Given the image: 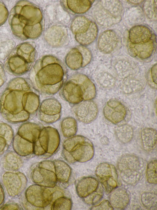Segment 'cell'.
<instances>
[{
	"label": "cell",
	"instance_id": "1",
	"mask_svg": "<svg viewBox=\"0 0 157 210\" xmlns=\"http://www.w3.org/2000/svg\"><path fill=\"white\" fill-rule=\"evenodd\" d=\"M31 86L24 78L17 77L9 82L0 101L2 116L9 121L21 122L28 120L27 100Z\"/></svg>",
	"mask_w": 157,
	"mask_h": 210
},
{
	"label": "cell",
	"instance_id": "2",
	"mask_svg": "<svg viewBox=\"0 0 157 210\" xmlns=\"http://www.w3.org/2000/svg\"><path fill=\"white\" fill-rule=\"evenodd\" d=\"M42 18L41 11L37 6L29 2L21 1L11 10L9 22L13 34L24 40L40 35Z\"/></svg>",
	"mask_w": 157,
	"mask_h": 210
},
{
	"label": "cell",
	"instance_id": "3",
	"mask_svg": "<svg viewBox=\"0 0 157 210\" xmlns=\"http://www.w3.org/2000/svg\"><path fill=\"white\" fill-rule=\"evenodd\" d=\"M65 72L63 65L55 57L48 55L38 61L30 78L34 87L42 93H56L63 85Z\"/></svg>",
	"mask_w": 157,
	"mask_h": 210
},
{
	"label": "cell",
	"instance_id": "4",
	"mask_svg": "<svg viewBox=\"0 0 157 210\" xmlns=\"http://www.w3.org/2000/svg\"><path fill=\"white\" fill-rule=\"evenodd\" d=\"M156 46L155 34L148 27L137 25L129 30L127 46L128 53L132 57L147 59L152 55Z\"/></svg>",
	"mask_w": 157,
	"mask_h": 210
},
{
	"label": "cell",
	"instance_id": "5",
	"mask_svg": "<svg viewBox=\"0 0 157 210\" xmlns=\"http://www.w3.org/2000/svg\"><path fill=\"white\" fill-rule=\"evenodd\" d=\"M36 56V50L32 43H22L17 46L7 57L5 67L11 75L21 76L30 70Z\"/></svg>",
	"mask_w": 157,
	"mask_h": 210
},
{
	"label": "cell",
	"instance_id": "6",
	"mask_svg": "<svg viewBox=\"0 0 157 210\" xmlns=\"http://www.w3.org/2000/svg\"><path fill=\"white\" fill-rule=\"evenodd\" d=\"M124 9L118 0L100 1L96 5L94 15L98 22L104 27L110 26L121 20Z\"/></svg>",
	"mask_w": 157,
	"mask_h": 210
},
{
	"label": "cell",
	"instance_id": "7",
	"mask_svg": "<svg viewBox=\"0 0 157 210\" xmlns=\"http://www.w3.org/2000/svg\"><path fill=\"white\" fill-rule=\"evenodd\" d=\"M117 165L123 180L131 185L140 180L145 170L146 165L144 160L134 155L123 156L119 159Z\"/></svg>",
	"mask_w": 157,
	"mask_h": 210
},
{
	"label": "cell",
	"instance_id": "8",
	"mask_svg": "<svg viewBox=\"0 0 157 210\" xmlns=\"http://www.w3.org/2000/svg\"><path fill=\"white\" fill-rule=\"evenodd\" d=\"M63 148L70 153L75 162L88 161L94 155L92 143L89 139L81 135L69 138L64 141Z\"/></svg>",
	"mask_w": 157,
	"mask_h": 210
},
{
	"label": "cell",
	"instance_id": "9",
	"mask_svg": "<svg viewBox=\"0 0 157 210\" xmlns=\"http://www.w3.org/2000/svg\"><path fill=\"white\" fill-rule=\"evenodd\" d=\"M71 28L76 40L83 46L92 43L98 34V28L95 23L84 16L75 18L71 22Z\"/></svg>",
	"mask_w": 157,
	"mask_h": 210
},
{
	"label": "cell",
	"instance_id": "10",
	"mask_svg": "<svg viewBox=\"0 0 157 210\" xmlns=\"http://www.w3.org/2000/svg\"><path fill=\"white\" fill-rule=\"evenodd\" d=\"M95 174L107 194L118 186V176L115 167L107 163H102L97 167Z\"/></svg>",
	"mask_w": 157,
	"mask_h": 210
},
{
	"label": "cell",
	"instance_id": "11",
	"mask_svg": "<svg viewBox=\"0 0 157 210\" xmlns=\"http://www.w3.org/2000/svg\"><path fill=\"white\" fill-rule=\"evenodd\" d=\"M27 201L34 206L43 208L52 202L53 196L51 192L46 187L37 184L29 186L25 192Z\"/></svg>",
	"mask_w": 157,
	"mask_h": 210
},
{
	"label": "cell",
	"instance_id": "12",
	"mask_svg": "<svg viewBox=\"0 0 157 210\" xmlns=\"http://www.w3.org/2000/svg\"><path fill=\"white\" fill-rule=\"evenodd\" d=\"M92 54L87 48L78 46L72 48L67 54L65 59L67 65L75 70L84 67L90 62Z\"/></svg>",
	"mask_w": 157,
	"mask_h": 210
},
{
	"label": "cell",
	"instance_id": "13",
	"mask_svg": "<svg viewBox=\"0 0 157 210\" xmlns=\"http://www.w3.org/2000/svg\"><path fill=\"white\" fill-rule=\"evenodd\" d=\"M61 108L60 103L56 99H45L41 102L38 108V117L44 123H54L60 118Z\"/></svg>",
	"mask_w": 157,
	"mask_h": 210
},
{
	"label": "cell",
	"instance_id": "14",
	"mask_svg": "<svg viewBox=\"0 0 157 210\" xmlns=\"http://www.w3.org/2000/svg\"><path fill=\"white\" fill-rule=\"evenodd\" d=\"M3 181L8 194L14 197L20 195L25 188L27 180L21 173L8 172L3 176Z\"/></svg>",
	"mask_w": 157,
	"mask_h": 210
},
{
	"label": "cell",
	"instance_id": "15",
	"mask_svg": "<svg viewBox=\"0 0 157 210\" xmlns=\"http://www.w3.org/2000/svg\"><path fill=\"white\" fill-rule=\"evenodd\" d=\"M73 111L77 119L85 124L90 123L94 120L98 113L97 105L91 100L84 101L75 104Z\"/></svg>",
	"mask_w": 157,
	"mask_h": 210
},
{
	"label": "cell",
	"instance_id": "16",
	"mask_svg": "<svg viewBox=\"0 0 157 210\" xmlns=\"http://www.w3.org/2000/svg\"><path fill=\"white\" fill-rule=\"evenodd\" d=\"M104 115L108 121L118 123L125 119L127 111L124 106L116 99H112L106 103L103 109Z\"/></svg>",
	"mask_w": 157,
	"mask_h": 210
},
{
	"label": "cell",
	"instance_id": "17",
	"mask_svg": "<svg viewBox=\"0 0 157 210\" xmlns=\"http://www.w3.org/2000/svg\"><path fill=\"white\" fill-rule=\"evenodd\" d=\"M121 42L120 35L114 30H109L102 32L98 41L99 50L105 54L110 53L119 46Z\"/></svg>",
	"mask_w": 157,
	"mask_h": 210
},
{
	"label": "cell",
	"instance_id": "18",
	"mask_svg": "<svg viewBox=\"0 0 157 210\" xmlns=\"http://www.w3.org/2000/svg\"><path fill=\"white\" fill-rule=\"evenodd\" d=\"M44 37L48 43L54 47L64 46L68 41L66 29L60 26H53L48 28L45 33Z\"/></svg>",
	"mask_w": 157,
	"mask_h": 210
},
{
	"label": "cell",
	"instance_id": "19",
	"mask_svg": "<svg viewBox=\"0 0 157 210\" xmlns=\"http://www.w3.org/2000/svg\"><path fill=\"white\" fill-rule=\"evenodd\" d=\"M33 181L45 187L53 188L56 185L57 180L54 172L38 166L33 171L31 176Z\"/></svg>",
	"mask_w": 157,
	"mask_h": 210
},
{
	"label": "cell",
	"instance_id": "20",
	"mask_svg": "<svg viewBox=\"0 0 157 210\" xmlns=\"http://www.w3.org/2000/svg\"><path fill=\"white\" fill-rule=\"evenodd\" d=\"M61 94L65 100L71 104H76L83 101L81 87L77 83L71 79L64 85Z\"/></svg>",
	"mask_w": 157,
	"mask_h": 210
},
{
	"label": "cell",
	"instance_id": "21",
	"mask_svg": "<svg viewBox=\"0 0 157 210\" xmlns=\"http://www.w3.org/2000/svg\"><path fill=\"white\" fill-rule=\"evenodd\" d=\"M70 79L77 83L81 89L83 101L90 100L96 95L95 86L92 81L86 75L78 74L71 77Z\"/></svg>",
	"mask_w": 157,
	"mask_h": 210
},
{
	"label": "cell",
	"instance_id": "22",
	"mask_svg": "<svg viewBox=\"0 0 157 210\" xmlns=\"http://www.w3.org/2000/svg\"><path fill=\"white\" fill-rule=\"evenodd\" d=\"M98 182L92 177H83L79 180L76 185V191L78 196L84 198L97 190Z\"/></svg>",
	"mask_w": 157,
	"mask_h": 210
},
{
	"label": "cell",
	"instance_id": "23",
	"mask_svg": "<svg viewBox=\"0 0 157 210\" xmlns=\"http://www.w3.org/2000/svg\"><path fill=\"white\" fill-rule=\"evenodd\" d=\"M53 162L57 180L56 185H63L65 188L66 186L67 187L72 173L71 168L67 164L62 160H56Z\"/></svg>",
	"mask_w": 157,
	"mask_h": 210
},
{
	"label": "cell",
	"instance_id": "24",
	"mask_svg": "<svg viewBox=\"0 0 157 210\" xmlns=\"http://www.w3.org/2000/svg\"><path fill=\"white\" fill-rule=\"evenodd\" d=\"M109 200L112 206L119 209H124L130 202V197L125 189L119 188L115 189L110 194Z\"/></svg>",
	"mask_w": 157,
	"mask_h": 210
},
{
	"label": "cell",
	"instance_id": "25",
	"mask_svg": "<svg viewBox=\"0 0 157 210\" xmlns=\"http://www.w3.org/2000/svg\"><path fill=\"white\" fill-rule=\"evenodd\" d=\"M41 129L36 123H26L21 126L17 134L23 138L34 143L38 139Z\"/></svg>",
	"mask_w": 157,
	"mask_h": 210
},
{
	"label": "cell",
	"instance_id": "26",
	"mask_svg": "<svg viewBox=\"0 0 157 210\" xmlns=\"http://www.w3.org/2000/svg\"><path fill=\"white\" fill-rule=\"evenodd\" d=\"M13 148L19 155L26 156L33 152V143L23 138L17 134L13 141Z\"/></svg>",
	"mask_w": 157,
	"mask_h": 210
},
{
	"label": "cell",
	"instance_id": "27",
	"mask_svg": "<svg viewBox=\"0 0 157 210\" xmlns=\"http://www.w3.org/2000/svg\"><path fill=\"white\" fill-rule=\"evenodd\" d=\"M141 137L144 150L149 152L155 147L157 143V131L151 128H145L142 130Z\"/></svg>",
	"mask_w": 157,
	"mask_h": 210
},
{
	"label": "cell",
	"instance_id": "28",
	"mask_svg": "<svg viewBox=\"0 0 157 210\" xmlns=\"http://www.w3.org/2000/svg\"><path fill=\"white\" fill-rule=\"evenodd\" d=\"M48 143V133L47 127H45L41 129L38 139L33 143V153L38 156L46 154Z\"/></svg>",
	"mask_w": 157,
	"mask_h": 210
},
{
	"label": "cell",
	"instance_id": "29",
	"mask_svg": "<svg viewBox=\"0 0 157 210\" xmlns=\"http://www.w3.org/2000/svg\"><path fill=\"white\" fill-rule=\"evenodd\" d=\"M67 7L72 12L78 14H82L87 12L91 7L94 0L66 1Z\"/></svg>",
	"mask_w": 157,
	"mask_h": 210
},
{
	"label": "cell",
	"instance_id": "30",
	"mask_svg": "<svg viewBox=\"0 0 157 210\" xmlns=\"http://www.w3.org/2000/svg\"><path fill=\"white\" fill-rule=\"evenodd\" d=\"M19 155L13 152L7 153L3 160L4 168L9 171H15L20 168L22 166V161Z\"/></svg>",
	"mask_w": 157,
	"mask_h": 210
},
{
	"label": "cell",
	"instance_id": "31",
	"mask_svg": "<svg viewBox=\"0 0 157 210\" xmlns=\"http://www.w3.org/2000/svg\"><path fill=\"white\" fill-rule=\"evenodd\" d=\"M77 123L73 118L68 117L64 118L61 123V129L63 136L66 138L74 136L77 131Z\"/></svg>",
	"mask_w": 157,
	"mask_h": 210
},
{
	"label": "cell",
	"instance_id": "32",
	"mask_svg": "<svg viewBox=\"0 0 157 210\" xmlns=\"http://www.w3.org/2000/svg\"><path fill=\"white\" fill-rule=\"evenodd\" d=\"M48 135V143L46 154L52 155L58 148L60 142V137L57 130L51 127H47Z\"/></svg>",
	"mask_w": 157,
	"mask_h": 210
},
{
	"label": "cell",
	"instance_id": "33",
	"mask_svg": "<svg viewBox=\"0 0 157 210\" xmlns=\"http://www.w3.org/2000/svg\"><path fill=\"white\" fill-rule=\"evenodd\" d=\"M115 133L118 139L121 142L127 143L132 139L133 130L130 126L125 124L116 127Z\"/></svg>",
	"mask_w": 157,
	"mask_h": 210
},
{
	"label": "cell",
	"instance_id": "34",
	"mask_svg": "<svg viewBox=\"0 0 157 210\" xmlns=\"http://www.w3.org/2000/svg\"><path fill=\"white\" fill-rule=\"evenodd\" d=\"M72 207V202L69 198L61 197L56 200L53 203L52 207V210H70Z\"/></svg>",
	"mask_w": 157,
	"mask_h": 210
},
{
	"label": "cell",
	"instance_id": "35",
	"mask_svg": "<svg viewBox=\"0 0 157 210\" xmlns=\"http://www.w3.org/2000/svg\"><path fill=\"white\" fill-rule=\"evenodd\" d=\"M143 205L149 209H155L157 207V196L154 193L149 192L143 193L141 197Z\"/></svg>",
	"mask_w": 157,
	"mask_h": 210
},
{
	"label": "cell",
	"instance_id": "36",
	"mask_svg": "<svg viewBox=\"0 0 157 210\" xmlns=\"http://www.w3.org/2000/svg\"><path fill=\"white\" fill-rule=\"evenodd\" d=\"M156 0L146 1L143 5L144 11L147 17L152 20L157 19Z\"/></svg>",
	"mask_w": 157,
	"mask_h": 210
},
{
	"label": "cell",
	"instance_id": "37",
	"mask_svg": "<svg viewBox=\"0 0 157 210\" xmlns=\"http://www.w3.org/2000/svg\"><path fill=\"white\" fill-rule=\"evenodd\" d=\"M157 164L156 160H153L148 164L147 166V179L148 182L151 184H157Z\"/></svg>",
	"mask_w": 157,
	"mask_h": 210
},
{
	"label": "cell",
	"instance_id": "38",
	"mask_svg": "<svg viewBox=\"0 0 157 210\" xmlns=\"http://www.w3.org/2000/svg\"><path fill=\"white\" fill-rule=\"evenodd\" d=\"M103 195V188L100 185L96 191L83 199L87 204L94 205L98 204L101 201Z\"/></svg>",
	"mask_w": 157,
	"mask_h": 210
},
{
	"label": "cell",
	"instance_id": "39",
	"mask_svg": "<svg viewBox=\"0 0 157 210\" xmlns=\"http://www.w3.org/2000/svg\"><path fill=\"white\" fill-rule=\"evenodd\" d=\"M99 83L103 86L110 87L114 84L115 80L112 75L107 73H105L100 77Z\"/></svg>",
	"mask_w": 157,
	"mask_h": 210
},
{
	"label": "cell",
	"instance_id": "40",
	"mask_svg": "<svg viewBox=\"0 0 157 210\" xmlns=\"http://www.w3.org/2000/svg\"><path fill=\"white\" fill-rule=\"evenodd\" d=\"M12 131L10 127L7 124L0 123V139L4 136H12Z\"/></svg>",
	"mask_w": 157,
	"mask_h": 210
},
{
	"label": "cell",
	"instance_id": "41",
	"mask_svg": "<svg viewBox=\"0 0 157 210\" xmlns=\"http://www.w3.org/2000/svg\"><path fill=\"white\" fill-rule=\"evenodd\" d=\"M8 15V10L5 5L0 1V26L6 21Z\"/></svg>",
	"mask_w": 157,
	"mask_h": 210
},
{
	"label": "cell",
	"instance_id": "42",
	"mask_svg": "<svg viewBox=\"0 0 157 210\" xmlns=\"http://www.w3.org/2000/svg\"><path fill=\"white\" fill-rule=\"evenodd\" d=\"M157 64H156L152 67L149 76L150 78H148L150 84H154L155 87L156 88L157 87Z\"/></svg>",
	"mask_w": 157,
	"mask_h": 210
},
{
	"label": "cell",
	"instance_id": "43",
	"mask_svg": "<svg viewBox=\"0 0 157 210\" xmlns=\"http://www.w3.org/2000/svg\"><path fill=\"white\" fill-rule=\"evenodd\" d=\"M91 210H113V208L108 200L102 202L99 204L92 207Z\"/></svg>",
	"mask_w": 157,
	"mask_h": 210
},
{
	"label": "cell",
	"instance_id": "44",
	"mask_svg": "<svg viewBox=\"0 0 157 210\" xmlns=\"http://www.w3.org/2000/svg\"><path fill=\"white\" fill-rule=\"evenodd\" d=\"M38 166L55 172V167L53 161L49 160H44L40 162Z\"/></svg>",
	"mask_w": 157,
	"mask_h": 210
},
{
	"label": "cell",
	"instance_id": "45",
	"mask_svg": "<svg viewBox=\"0 0 157 210\" xmlns=\"http://www.w3.org/2000/svg\"><path fill=\"white\" fill-rule=\"evenodd\" d=\"M22 207L19 204L14 203H10L6 204L0 208V210H22Z\"/></svg>",
	"mask_w": 157,
	"mask_h": 210
},
{
	"label": "cell",
	"instance_id": "46",
	"mask_svg": "<svg viewBox=\"0 0 157 210\" xmlns=\"http://www.w3.org/2000/svg\"><path fill=\"white\" fill-rule=\"evenodd\" d=\"M6 80V76L4 66L0 61V87L5 83Z\"/></svg>",
	"mask_w": 157,
	"mask_h": 210
},
{
	"label": "cell",
	"instance_id": "47",
	"mask_svg": "<svg viewBox=\"0 0 157 210\" xmlns=\"http://www.w3.org/2000/svg\"><path fill=\"white\" fill-rule=\"evenodd\" d=\"M63 154L65 160L68 162L72 163L75 162L70 153L63 149Z\"/></svg>",
	"mask_w": 157,
	"mask_h": 210
},
{
	"label": "cell",
	"instance_id": "48",
	"mask_svg": "<svg viewBox=\"0 0 157 210\" xmlns=\"http://www.w3.org/2000/svg\"><path fill=\"white\" fill-rule=\"evenodd\" d=\"M4 199V194L2 187L0 184V205L3 202Z\"/></svg>",
	"mask_w": 157,
	"mask_h": 210
},
{
	"label": "cell",
	"instance_id": "49",
	"mask_svg": "<svg viewBox=\"0 0 157 210\" xmlns=\"http://www.w3.org/2000/svg\"><path fill=\"white\" fill-rule=\"evenodd\" d=\"M130 2L133 4H138L141 2L143 1L142 0H129Z\"/></svg>",
	"mask_w": 157,
	"mask_h": 210
}]
</instances>
